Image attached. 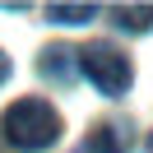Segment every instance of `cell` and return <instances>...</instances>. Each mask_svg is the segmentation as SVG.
Masks as SVG:
<instances>
[{
	"label": "cell",
	"mask_w": 153,
	"mask_h": 153,
	"mask_svg": "<svg viewBox=\"0 0 153 153\" xmlns=\"http://www.w3.org/2000/svg\"><path fill=\"white\" fill-rule=\"evenodd\" d=\"M74 153H125V134L121 125H93Z\"/></svg>",
	"instance_id": "cell-4"
},
{
	"label": "cell",
	"mask_w": 153,
	"mask_h": 153,
	"mask_svg": "<svg viewBox=\"0 0 153 153\" xmlns=\"http://www.w3.org/2000/svg\"><path fill=\"white\" fill-rule=\"evenodd\" d=\"M5 134L14 149H51L60 139V111L47 97H19L5 107Z\"/></svg>",
	"instance_id": "cell-1"
},
{
	"label": "cell",
	"mask_w": 153,
	"mask_h": 153,
	"mask_svg": "<svg viewBox=\"0 0 153 153\" xmlns=\"http://www.w3.org/2000/svg\"><path fill=\"white\" fill-rule=\"evenodd\" d=\"M47 19L51 23H88V19H97V5H51Z\"/></svg>",
	"instance_id": "cell-6"
},
{
	"label": "cell",
	"mask_w": 153,
	"mask_h": 153,
	"mask_svg": "<svg viewBox=\"0 0 153 153\" xmlns=\"http://www.w3.org/2000/svg\"><path fill=\"white\" fill-rule=\"evenodd\" d=\"M79 70L88 74V84L102 97H121L125 88H130V79H134L130 56H125L121 47H111V42H88V47L79 51Z\"/></svg>",
	"instance_id": "cell-2"
},
{
	"label": "cell",
	"mask_w": 153,
	"mask_h": 153,
	"mask_svg": "<svg viewBox=\"0 0 153 153\" xmlns=\"http://www.w3.org/2000/svg\"><path fill=\"white\" fill-rule=\"evenodd\" d=\"M5 79H10V56L0 51V88H5Z\"/></svg>",
	"instance_id": "cell-7"
},
{
	"label": "cell",
	"mask_w": 153,
	"mask_h": 153,
	"mask_svg": "<svg viewBox=\"0 0 153 153\" xmlns=\"http://www.w3.org/2000/svg\"><path fill=\"white\" fill-rule=\"evenodd\" d=\"M74 56L79 51H70V47H47L42 60H37V70L47 79H56V84H70V79H74Z\"/></svg>",
	"instance_id": "cell-3"
},
{
	"label": "cell",
	"mask_w": 153,
	"mask_h": 153,
	"mask_svg": "<svg viewBox=\"0 0 153 153\" xmlns=\"http://www.w3.org/2000/svg\"><path fill=\"white\" fill-rule=\"evenodd\" d=\"M111 14L125 33H149L153 28V5H116Z\"/></svg>",
	"instance_id": "cell-5"
}]
</instances>
